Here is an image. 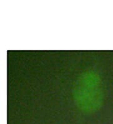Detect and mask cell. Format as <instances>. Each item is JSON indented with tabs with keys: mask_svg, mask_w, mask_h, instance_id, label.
<instances>
[{
	"mask_svg": "<svg viewBox=\"0 0 113 124\" xmlns=\"http://www.w3.org/2000/svg\"><path fill=\"white\" fill-rule=\"evenodd\" d=\"M72 95L75 105L82 112L92 114L99 110L104 100L101 76L93 70L83 72L75 82Z\"/></svg>",
	"mask_w": 113,
	"mask_h": 124,
	"instance_id": "obj_1",
	"label": "cell"
}]
</instances>
